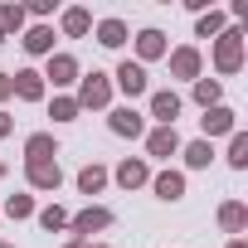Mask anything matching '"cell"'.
Masks as SVG:
<instances>
[{
  "label": "cell",
  "mask_w": 248,
  "mask_h": 248,
  "mask_svg": "<svg viewBox=\"0 0 248 248\" xmlns=\"http://www.w3.org/2000/svg\"><path fill=\"white\" fill-rule=\"evenodd\" d=\"M214 63H219V73H233V68L243 63V34H238V30H229V34L219 39V49H214Z\"/></svg>",
  "instance_id": "obj_1"
},
{
  "label": "cell",
  "mask_w": 248,
  "mask_h": 248,
  "mask_svg": "<svg viewBox=\"0 0 248 248\" xmlns=\"http://www.w3.org/2000/svg\"><path fill=\"white\" fill-rule=\"evenodd\" d=\"M107 97H112V83H107L102 73L83 78V93H78V107H107Z\"/></svg>",
  "instance_id": "obj_2"
},
{
  "label": "cell",
  "mask_w": 248,
  "mask_h": 248,
  "mask_svg": "<svg viewBox=\"0 0 248 248\" xmlns=\"http://www.w3.org/2000/svg\"><path fill=\"white\" fill-rule=\"evenodd\" d=\"M30 185L34 190H59V180H63V170H59V161H30Z\"/></svg>",
  "instance_id": "obj_3"
},
{
  "label": "cell",
  "mask_w": 248,
  "mask_h": 248,
  "mask_svg": "<svg viewBox=\"0 0 248 248\" xmlns=\"http://www.w3.org/2000/svg\"><path fill=\"white\" fill-rule=\"evenodd\" d=\"M117 83H122V93H127V97H141V93H146V68L127 59V63L117 68Z\"/></svg>",
  "instance_id": "obj_4"
},
{
  "label": "cell",
  "mask_w": 248,
  "mask_h": 248,
  "mask_svg": "<svg viewBox=\"0 0 248 248\" xmlns=\"http://www.w3.org/2000/svg\"><path fill=\"white\" fill-rule=\"evenodd\" d=\"M10 88H15V93H20L25 102H34V97H44V78H39L34 68H25V73H15V78H10Z\"/></svg>",
  "instance_id": "obj_5"
},
{
  "label": "cell",
  "mask_w": 248,
  "mask_h": 248,
  "mask_svg": "<svg viewBox=\"0 0 248 248\" xmlns=\"http://www.w3.org/2000/svg\"><path fill=\"white\" fill-rule=\"evenodd\" d=\"M112 132H117V137H141V117H137L132 107H117V112H112Z\"/></svg>",
  "instance_id": "obj_6"
},
{
  "label": "cell",
  "mask_w": 248,
  "mask_h": 248,
  "mask_svg": "<svg viewBox=\"0 0 248 248\" xmlns=\"http://www.w3.org/2000/svg\"><path fill=\"white\" fill-rule=\"evenodd\" d=\"M151 112L166 122V127H175V117H180V97H175V93H156V97H151Z\"/></svg>",
  "instance_id": "obj_7"
},
{
  "label": "cell",
  "mask_w": 248,
  "mask_h": 248,
  "mask_svg": "<svg viewBox=\"0 0 248 248\" xmlns=\"http://www.w3.org/2000/svg\"><path fill=\"white\" fill-rule=\"evenodd\" d=\"M107 224H112L107 209H83V214L73 219V233H97V229H107Z\"/></svg>",
  "instance_id": "obj_8"
},
{
  "label": "cell",
  "mask_w": 248,
  "mask_h": 248,
  "mask_svg": "<svg viewBox=\"0 0 248 248\" xmlns=\"http://www.w3.org/2000/svg\"><path fill=\"white\" fill-rule=\"evenodd\" d=\"M204 132H209V137L233 132V112H229V107H204Z\"/></svg>",
  "instance_id": "obj_9"
},
{
  "label": "cell",
  "mask_w": 248,
  "mask_h": 248,
  "mask_svg": "<svg viewBox=\"0 0 248 248\" xmlns=\"http://www.w3.org/2000/svg\"><path fill=\"white\" fill-rule=\"evenodd\" d=\"M97 44L122 49V44H127V25H122V20H102V25H97Z\"/></svg>",
  "instance_id": "obj_10"
},
{
  "label": "cell",
  "mask_w": 248,
  "mask_h": 248,
  "mask_svg": "<svg viewBox=\"0 0 248 248\" xmlns=\"http://www.w3.org/2000/svg\"><path fill=\"white\" fill-rule=\"evenodd\" d=\"M137 49H141V59H161L166 54V34L161 30H141L137 34Z\"/></svg>",
  "instance_id": "obj_11"
},
{
  "label": "cell",
  "mask_w": 248,
  "mask_h": 248,
  "mask_svg": "<svg viewBox=\"0 0 248 248\" xmlns=\"http://www.w3.org/2000/svg\"><path fill=\"white\" fill-rule=\"evenodd\" d=\"M180 151V137H175V127H161V132H151V156H175Z\"/></svg>",
  "instance_id": "obj_12"
},
{
  "label": "cell",
  "mask_w": 248,
  "mask_h": 248,
  "mask_svg": "<svg viewBox=\"0 0 248 248\" xmlns=\"http://www.w3.org/2000/svg\"><path fill=\"white\" fill-rule=\"evenodd\" d=\"M25 49H30V54H49V49H54V30H49V25H34V30L25 34Z\"/></svg>",
  "instance_id": "obj_13"
},
{
  "label": "cell",
  "mask_w": 248,
  "mask_h": 248,
  "mask_svg": "<svg viewBox=\"0 0 248 248\" xmlns=\"http://www.w3.org/2000/svg\"><path fill=\"white\" fill-rule=\"evenodd\" d=\"M73 73H78V63H73L68 54H59V59H49V78H54V88H63V83H73Z\"/></svg>",
  "instance_id": "obj_14"
},
{
  "label": "cell",
  "mask_w": 248,
  "mask_h": 248,
  "mask_svg": "<svg viewBox=\"0 0 248 248\" xmlns=\"http://www.w3.org/2000/svg\"><path fill=\"white\" fill-rule=\"evenodd\" d=\"M25 151H30V161H54V137L49 132H34L25 141Z\"/></svg>",
  "instance_id": "obj_15"
},
{
  "label": "cell",
  "mask_w": 248,
  "mask_h": 248,
  "mask_svg": "<svg viewBox=\"0 0 248 248\" xmlns=\"http://www.w3.org/2000/svg\"><path fill=\"white\" fill-rule=\"evenodd\" d=\"M102 185H107V170H102V166H83V170H78V190H83V195H97Z\"/></svg>",
  "instance_id": "obj_16"
},
{
  "label": "cell",
  "mask_w": 248,
  "mask_h": 248,
  "mask_svg": "<svg viewBox=\"0 0 248 248\" xmlns=\"http://www.w3.org/2000/svg\"><path fill=\"white\" fill-rule=\"evenodd\" d=\"M117 180L127 185V190H137V185H146V166H141V161H122V166H117Z\"/></svg>",
  "instance_id": "obj_17"
},
{
  "label": "cell",
  "mask_w": 248,
  "mask_h": 248,
  "mask_svg": "<svg viewBox=\"0 0 248 248\" xmlns=\"http://www.w3.org/2000/svg\"><path fill=\"white\" fill-rule=\"evenodd\" d=\"M156 195H161V200H180V195H185V180H180L175 170H166V175H156Z\"/></svg>",
  "instance_id": "obj_18"
},
{
  "label": "cell",
  "mask_w": 248,
  "mask_h": 248,
  "mask_svg": "<svg viewBox=\"0 0 248 248\" xmlns=\"http://www.w3.org/2000/svg\"><path fill=\"white\" fill-rule=\"evenodd\" d=\"M170 68H175L180 78H195V73H200V54H195V49H180V54L170 59Z\"/></svg>",
  "instance_id": "obj_19"
},
{
  "label": "cell",
  "mask_w": 248,
  "mask_h": 248,
  "mask_svg": "<svg viewBox=\"0 0 248 248\" xmlns=\"http://www.w3.org/2000/svg\"><path fill=\"white\" fill-rule=\"evenodd\" d=\"M5 214H10V219H30V214H34V200H30V195H10V200H5Z\"/></svg>",
  "instance_id": "obj_20"
},
{
  "label": "cell",
  "mask_w": 248,
  "mask_h": 248,
  "mask_svg": "<svg viewBox=\"0 0 248 248\" xmlns=\"http://www.w3.org/2000/svg\"><path fill=\"white\" fill-rule=\"evenodd\" d=\"M219 224H224V229H243V224H248V209H243V204H224V209H219Z\"/></svg>",
  "instance_id": "obj_21"
},
{
  "label": "cell",
  "mask_w": 248,
  "mask_h": 248,
  "mask_svg": "<svg viewBox=\"0 0 248 248\" xmlns=\"http://www.w3.org/2000/svg\"><path fill=\"white\" fill-rule=\"evenodd\" d=\"M88 25H93L88 10H68V15H63V30H68V34H88Z\"/></svg>",
  "instance_id": "obj_22"
},
{
  "label": "cell",
  "mask_w": 248,
  "mask_h": 248,
  "mask_svg": "<svg viewBox=\"0 0 248 248\" xmlns=\"http://www.w3.org/2000/svg\"><path fill=\"white\" fill-rule=\"evenodd\" d=\"M229 161H233V166H248V137H243V132H233V146H229Z\"/></svg>",
  "instance_id": "obj_23"
},
{
  "label": "cell",
  "mask_w": 248,
  "mask_h": 248,
  "mask_svg": "<svg viewBox=\"0 0 248 248\" xmlns=\"http://www.w3.org/2000/svg\"><path fill=\"white\" fill-rule=\"evenodd\" d=\"M39 224H44V229H63V224H68V214H63L59 204H49V209H39Z\"/></svg>",
  "instance_id": "obj_24"
},
{
  "label": "cell",
  "mask_w": 248,
  "mask_h": 248,
  "mask_svg": "<svg viewBox=\"0 0 248 248\" xmlns=\"http://www.w3.org/2000/svg\"><path fill=\"white\" fill-rule=\"evenodd\" d=\"M25 25V10L20 5H5V10H0V30H20Z\"/></svg>",
  "instance_id": "obj_25"
},
{
  "label": "cell",
  "mask_w": 248,
  "mask_h": 248,
  "mask_svg": "<svg viewBox=\"0 0 248 248\" xmlns=\"http://www.w3.org/2000/svg\"><path fill=\"white\" fill-rule=\"evenodd\" d=\"M73 117H78V102L73 97H59L54 102V122H73Z\"/></svg>",
  "instance_id": "obj_26"
},
{
  "label": "cell",
  "mask_w": 248,
  "mask_h": 248,
  "mask_svg": "<svg viewBox=\"0 0 248 248\" xmlns=\"http://www.w3.org/2000/svg\"><path fill=\"white\" fill-rule=\"evenodd\" d=\"M195 97H200L204 107H209V102H219V83H214V78H209V83H195Z\"/></svg>",
  "instance_id": "obj_27"
},
{
  "label": "cell",
  "mask_w": 248,
  "mask_h": 248,
  "mask_svg": "<svg viewBox=\"0 0 248 248\" xmlns=\"http://www.w3.org/2000/svg\"><path fill=\"white\" fill-rule=\"evenodd\" d=\"M185 161H190V166H209V141H195V146L185 151Z\"/></svg>",
  "instance_id": "obj_28"
},
{
  "label": "cell",
  "mask_w": 248,
  "mask_h": 248,
  "mask_svg": "<svg viewBox=\"0 0 248 248\" xmlns=\"http://www.w3.org/2000/svg\"><path fill=\"white\" fill-rule=\"evenodd\" d=\"M219 25H224L219 15H204V20H200V39H209V34H219Z\"/></svg>",
  "instance_id": "obj_29"
},
{
  "label": "cell",
  "mask_w": 248,
  "mask_h": 248,
  "mask_svg": "<svg viewBox=\"0 0 248 248\" xmlns=\"http://www.w3.org/2000/svg\"><path fill=\"white\" fill-rule=\"evenodd\" d=\"M10 93H15V88H10V78H5V73H0V97H10Z\"/></svg>",
  "instance_id": "obj_30"
},
{
  "label": "cell",
  "mask_w": 248,
  "mask_h": 248,
  "mask_svg": "<svg viewBox=\"0 0 248 248\" xmlns=\"http://www.w3.org/2000/svg\"><path fill=\"white\" fill-rule=\"evenodd\" d=\"M5 132H10V117H5V112H0V137H5Z\"/></svg>",
  "instance_id": "obj_31"
},
{
  "label": "cell",
  "mask_w": 248,
  "mask_h": 248,
  "mask_svg": "<svg viewBox=\"0 0 248 248\" xmlns=\"http://www.w3.org/2000/svg\"><path fill=\"white\" fill-rule=\"evenodd\" d=\"M68 248H83V243H78V238H73V243H68Z\"/></svg>",
  "instance_id": "obj_32"
},
{
  "label": "cell",
  "mask_w": 248,
  "mask_h": 248,
  "mask_svg": "<svg viewBox=\"0 0 248 248\" xmlns=\"http://www.w3.org/2000/svg\"><path fill=\"white\" fill-rule=\"evenodd\" d=\"M229 248H243V243H229Z\"/></svg>",
  "instance_id": "obj_33"
},
{
  "label": "cell",
  "mask_w": 248,
  "mask_h": 248,
  "mask_svg": "<svg viewBox=\"0 0 248 248\" xmlns=\"http://www.w3.org/2000/svg\"><path fill=\"white\" fill-rule=\"evenodd\" d=\"M0 39H5V30H0Z\"/></svg>",
  "instance_id": "obj_34"
},
{
  "label": "cell",
  "mask_w": 248,
  "mask_h": 248,
  "mask_svg": "<svg viewBox=\"0 0 248 248\" xmlns=\"http://www.w3.org/2000/svg\"><path fill=\"white\" fill-rule=\"evenodd\" d=\"M0 175H5V166H0Z\"/></svg>",
  "instance_id": "obj_35"
},
{
  "label": "cell",
  "mask_w": 248,
  "mask_h": 248,
  "mask_svg": "<svg viewBox=\"0 0 248 248\" xmlns=\"http://www.w3.org/2000/svg\"><path fill=\"white\" fill-rule=\"evenodd\" d=\"M0 248H10V243H0Z\"/></svg>",
  "instance_id": "obj_36"
}]
</instances>
